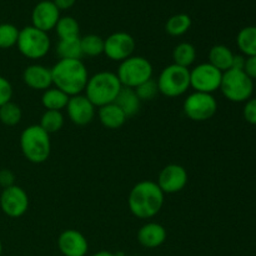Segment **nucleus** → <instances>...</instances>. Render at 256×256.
Returning <instances> with one entry per match:
<instances>
[{"label": "nucleus", "mask_w": 256, "mask_h": 256, "mask_svg": "<svg viewBox=\"0 0 256 256\" xmlns=\"http://www.w3.org/2000/svg\"><path fill=\"white\" fill-rule=\"evenodd\" d=\"M135 39L125 32H112L104 39V54L112 62H124L134 52Z\"/></svg>", "instance_id": "f8f14e48"}, {"label": "nucleus", "mask_w": 256, "mask_h": 256, "mask_svg": "<svg viewBox=\"0 0 256 256\" xmlns=\"http://www.w3.org/2000/svg\"><path fill=\"white\" fill-rule=\"evenodd\" d=\"M56 54L60 59H82L80 36L74 39H60L56 44Z\"/></svg>", "instance_id": "393cba45"}, {"label": "nucleus", "mask_w": 256, "mask_h": 256, "mask_svg": "<svg viewBox=\"0 0 256 256\" xmlns=\"http://www.w3.org/2000/svg\"><path fill=\"white\" fill-rule=\"evenodd\" d=\"M19 32L15 25L9 22L0 24V49H10L15 46L19 38Z\"/></svg>", "instance_id": "7c9ffc66"}, {"label": "nucleus", "mask_w": 256, "mask_h": 256, "mask_svg": "<svg viewBox=\"0 0 256 256\" xmlns=\"http://www.w3.org/2000/svg\"><path fill=\"white\" fill-rule=\"evenodd\" d=\"M114 102L122 110L128 119L136 115L140 110V105H142V102L138 98L135 90L125 86L122 88Z\"/></svg>", "instance_id": "aec40b11"}, {"label": "nucleus", "mask_w": 256, "mask_h": 256, "mask_svg": "<svg viewBox=\"0 0 256 256\" xmlns=\"http://www.w3.org/2000/svg\"><path fill=\"white\" fill-rule=\"evenodd\" d=\"M70 96L62 92L58 88L52 86L48 90L42 92V104L46 110H55V112H62L66 108Z\"/></svg>", "instance_id": "4be33fe9"}, {"label": "nucleus", "mask_w": 256, "mask_h": 256, "mask_svg": "<svg viewBox=\"0 0 256 256\" xmlns=\"http://www.w3.org/2000/svg\"><path fill=\"white\" fill-rule=\"evenodd\" d=\"M220 90L229 102H244L252 98L254 82L244 72V70L230 69L222 72Z\"/></svg>", "instance_id": "0eeeda50"}, {"label": "nucleus", "mask_w": 256, "mask_h": 256, "mask_svg": "<svg viewBox=\"0 0 256 256\" xmlns=\"http://www.w3.org/2000/svg\"><path fill=\"white\" fill-rule=\"evenodd\" d=\"M92 256H116L114 254V252H106V250H102V252H95L94 255Z\"/></svg>", "instance_id": "58836bf2"}, {"label": "nucleus", "mask_w": 256, "mask_h": 256, "mask_svg": "<svg viewBox=\"0 0 256 256\" xmlns=\"http://www.w3.org/2000/svg\"><path fill=\"white\" fill-rule=\"evenodd\" d=\"M244 64H245V58L242 56V55H235L234 62H232V69L242 70V69H244Z\"/></svg>", "instance_id": "4c0bfd02"}, {"label": "nucleus", "mask_w": 256, "mask_h": 256, "mask_svg": "<svg viewBox=\"0 0 256 256\" xmlns=\"http://www.w3.org/2000/svg\"><path fill=\"white\" fill-rule=\"evenodd\" d=\"M52 2L56 5V8L59 10H68L74 6L76 0H52Z\"/></svg>", "instance_id": "e433bc0d"}, {"label": "nucleus", "mask_w": 256, "mask_h": 256, "mask_svg": "<svg viewBox=\"0 0 256 256\" xmlns=\"http://www.w3.org/2000/svg\"><path fill=\"white\" fill-rule=\"evenodd\" d=\"M166 229L159 222H146L138 232V242L146 249L162 246L166 240Z\"/></svg>", "instance_id": "a211bd4d"}, {"label": "nucleus", "mask_w": 256, "mask_h": 256, "mask_svg": "<svg viewBox=\"0 0 256 256\" xmlns=\"http://www.w3.org/2000/svg\"><path fill=\"white\" fill-rule=\"evenodd\" d=\"M2 242H0V255H2Z\"/></svg>", "instance_id": "a19ab883"}, {"label": "nucleus", "mask_w": 256, "mask_h": 256, "mask_svg": "<svg viewBox=\"0 0 256 256\" xmlns=\"http://www.w3.org/2000/svg\"><path fill=\"white\" fill-rule=\"evenodd\" d=\"M152 65L146 58L132 55L120 62L115 74L119 78L122 86L135 89L142 82L152 79Z\"/></svg>", "instance_id": "39448f33"}, {"label": "nucleus", "mask_w": 256, "mask_h": 256, "mask_svg": "<svg viewBox=\"0 0 256 256\" xmlns=\"http://www.w3.org/2000/svg\"><path fill=\"white\" fill-rule=\"evenodd\" d=\"M135 92H136L138 98L140 99V102H152L156 98V95L159 94V89H158L156 80L150 79L148 82H142L139 86L135 88Z\"/></svg>", "instance_id": "2f4dec72"}, {"label": "nucleus", "mask_w": 256, "mask_h": 256, "mask_svg": "<svg viewBox=\"0 0 256 256\" xmlns=\"http://www.w3.org/2000/svg\"><path fill=\"white\" fill-rule=\"evenodd\" d=\"M234 56L235 54L226 45H214L209 52V64H212L222 72H225L232 68Z\"/></svg>", "instance_id": "412c9836"}, {"label": "nucleus", "mask_w": 256, "mask_h": 256, "mask_svg": "<svg viewBox=\"0 0 256 256\" xmlns=\"http://www.w3.org/2000/svg\"><path fill=\"white\" fill-rule=\"evenodd\" d=\"M0 208L6 216L18 219L29 209V196L22 188L12 185L2 189L0 195Z\"/></svg>", "instance_id": "9b49d317"}, {"label": "nucleus", "mask_w": 256, "mask_h": 256, "mask_svg": "<svg viewBox=\"0 0 256 256\" xmlns=\"http://www.w3.org/2000/svg\"><path fill=\"white\" fill-rule=\"evenodd\" d=\"M98 118H99L102 126H105L106 129L112 130L122 128V125L125 124V122L128 120L126 115L122 112V110L120 109L115 102H112V104H108L99 108Z\"/></svg>", "instance_id": "6ab92c4d"}, {"label": "nucleus", "mask_w": 256, "mask_h": 256, "mask_svg": "<svg viewBox=\"0 0 256 256\" xmlns=\"http://www.w3.org/2000/svg\"><path fill=\"white\" fill-rule=\"evenodd\" d=\"M60 19V10L50 0H42L38 2L32 12V26L42 32H50L55 29Z\"/></svg>", "instance_id": "2eb2a0df"}, {"label": "nucleus", "mask_w": 256, "mask_h": 256, "mask_svg": "<svg viewBox=\"0 0 256 256\" xmlns=\"http://www.w3.org/2000/svg\"><path fill=\"white\" fill-rule=\"evenodd\" d=\"M116 256H134V255H124L122 252H119V254H115Z\"/></svg>", "instance_id": "ea45409f"}, {"label": "nucleus", "mask_w": 256, "mask_h": 256, "mask_svg": "<svg viewBox=\"0 0 256 256\" xmlns=\"http://www.w3.org/2000/svg\"><path fill=\"white\" fill-rule=\"evenodd\" d=\"M156 184L164 194H176L188 184V172L179 164H169L160 172Z\"/></svg>", "instance_id": "ddd939ff"}, {"label": "nucleus", "mask_w": 256, "mask_h": 256, "mask_svg": "<svg viewBox=\"0 0 256 256\" xmlns=\"http://www.w3.org/2000/svg\"><path fill=\"white\" fill-rule=\"evenodd\" d=\"M50 38L48 32L36 29L32 25L22 28L19 32L16 46L22 56L32 60L44 58L50 50Z\"/></svg>", "instance_id": "6e6552de"}, {"label": "nucleus", "mask_w": 256, "mask_h": 256, "mask_svg": "<svg viewBox=\"0 0 256 256\" xmlns=\"http://www.w3.org/2000/svg\"><path fill=\"white\" fill-rule=\"evenodd\" d=\"M55 32H56L58 36H59V40L79 38V22L72 16H60L59 22H58L56 26H55Z\"/></svg>", "instance_id": "cd10ccee"}, {"label": "nucleus", "mask_w": 256, "mask_h": 256, "mask_svg": "<svg viewBox=\"0 0 256 256\" xmlns=\"http://www.w3.org/2000/svg\"><path fill=\"white\" fill-rule=\"evenodd\" d=\"M15 180V175L12 170L9 169H2L0 170V186L2 189H6V188L12 186Z\"/></svg>", "instance_id": "f704fd0d"}, {"label": "nucleus", "mask_w": 256, "mask_h": 256, "mask_svg": "<svg viewBox=\"0 0 256 256\" xmlns=\"http://www.w3.org/2000/svg\"><path fill=\"white\" fill-rule=\"evenodd\" d=\"M20 149L28 162L32 164L45 162L52 152L50 135L40 125H30L20 135Z\"/></svg>", "instance_id": "20e7f679"}, {"label": "nucleus", "mask_w": 256, "mask_h": 256, "mask_svg": "<svg viewBox=\"0 0 256 256\" xmlns=\"http://www.w3.org/2000/svg\"><path fill=\"white\" fill-rule=\"evenodd\" d=\"M12 86L9 80L4 76H0V106L6 102H12Z\"/></svg>", "instance_id": "473e14b6"}, {"label": "nucleus", "mask_w": 256, "mask_h": 256, "mask_svg": "<svg viewBox=\"0 0 256 256\" xmlns=\"http://www.w3.org/2000/svg\"><path fill=\"white\" fill-rule=\"evenodd\" d=\"M222 72L209 62H202L190 70V88L194 92L212 94L220 89Z\"/></svg>", "instance_id": "9d476101"}, {"label": "nucleus", "mask_w": 256, "mask_h": 256, "mask_svg": "<svg viewBox=\"0 0 256 256\" xmlns=\"http://www.w3.org/2000/svg\"><path fill=\"white\" fill-rule=\"evenodd\" d=\"M82 56H99L104 54V39L96 34H88L80 38Z\"/></svg>", "instance_id": "bb28decb"}, {"label": "nucleus", "mask_w": 256, "mask_h": 256, "mask_svg": "<svg viewBox=\"0 0 256 256\" xmlns=\"http://www.w3.org/2000/svg\"><path fill=\"white\" fill-rule=\"evenodd\" d=\"M182 110L192 122H206L216 114L218 102L212 94L194 92L184 100Z\"/></svg>", "instance_id": "1a4fd4ad"}, {"label": "nucleus", "mask_w": 256, "mask_h": 256, "mask_svg": "<svg viewBox=\"0 0 256 256\" xmlns=\"http://www.w3.org/2000/svg\"><path fill=\"white\" fill-rule=\"evenodd\" d=\"M172 64L189 69V66H192L196 60V49L190 42H180L172 50Z\"/></svg>", "instance_id": "5701e85b"}, {"label": "nucleus", "mask_w": 256, "mask_h": 256, "mask_svg": "<svg viewBox=\"0 0 256 256\" xmlns=\"http://www.w3.org/2000/svg\"><path fill=\"white\" fill-rule=\"evenodd\" d=\"M165 194L155 182L144 180L132 186L128 198V206L138 219H152L160 212Z\"/></svg>", "instance_id": "f257e3e1"}, {"label": "nucleus", "mask_w": 256, "mask_h": 256, "mask_svg": "<svg viewBox=\"0 0 256 256\" xmlns=\"http://www.w3.org/2000/svg\"><path fill=\"white\" fill-rule=\"evenodd\" d=\"M122 85L115 72H99L89 78L85 86V96L95 105L102 108L115 102Z\"/></svg>", "instance_id": "7ed1b4c3"}, {"label": "nucleus", "mask_w": 256, "mask_h": 256, "mask_svg": "<svg viewBox=\"0 0 256 256\" xmlns=\"http://www.w3.org/2000/svg\"><path fill=\"white\" fill-rule=\"evenodd\" d=\"M22 80L30 89L45 92L52 86V69L42 64H32L25 68Z\"/></svg>", "instance_id": "f3484780"}, {"label": "nucleus", "mask_w": 256, "mask_h": 256, "mask_svg": "<svg viewBox=\"0 0 256 256\" xmlns=\"http://www.w3.org/2000/svg\"><path fill=\"white\" fill-rule=\"evenodd\" d=\"M156 84L159 92L164 96H182L190 88V70L176 64L168 65L160 72Z\"/></svg>", "instance_id": "423d86ee"}, {"label": "nucleus", "mask_w": 256, "mask_h": 256, "mask_svg": "<svg viewBox=\"0 0 256 256\" xmlns=\"http://www.w3.org/2000/svg\"><path fill=\"white\" fill-rule=\"evenodd\" d=\"M22 116V109L15 102H9L0 106V122L6 126H15V125L19 124Z\"/></svg>", "instance_id": "c756f323"}, {"label": "nucleus", "mask_w": 256, "mask_h": 256, "mask_svg": "<svg viewBox=\"0 0 256 256\" xmlns=\"http://www.w3.org/2000/svg\"><path fill=\"white\" fill-rule=\"evenodd\" d=\"M58 248L62 256H85L89 250V242L80 232L66 229L58 238Z\"/></svg>", "instance_id": "dca6fc26"}, {"label": "nucleus", "mask_w": 256, "mask_h": 256, "mask_svg": "<svg viewBox=\"0 0 256 256\" xmlns=\"http://www.w3.org/2000/svg\"><path fill=\"white\" fill-rule=\"evenodd\" d=\"M65 110L70 122L78 126L90 124L95 118V105L82 94L70 96Z\"/></svg>", "instance_id": "4468645a"}, {"label": "nucleus", "mask_w": 256, "mask_h": 256, "mask_svg": "<svg viewBox=\"0 0 256 256\" xmlns=\"http://www.w3.org/2000/svg\"><path fill=\"white\" fill-rule=\"evenodd\" d=\"M244 72L252 80L256 79V56H246L245 58Z\"/></svg>", "instance_id": "c9c22d12"}, {"label": "nucleus", "mask_w": 256, "mask_h": 256, "mask_svg": "<svg viewBox=\"0 0 256 256\" xmlns=\"http://www.w3.org/2000/svg\"><path fill=\"white\" fill-rule=\"evenodd\" d=\"M242 114H244V119L249 124L256 125V98H252V99L250 98L248 100L244 106V110H242Z\"/></svg>", "instance_id": "72a5a7b5"}, {"label": "nucleus", "mask_w": 256, "mask_h": 256, "mask_svg": "<svg viewBox=\"0 0 256 256\" xmlns=\"http://www.w3.org/2000/svg\"><path fill=\"white\" fill-rule=\"evenodd\" d=\"M39 125L49 135L54 134V132H58L64 126V115L62 114V112L45 110L44 114L42 115Z\"/></svg>", "instance_id": "c85d7f7f"}, {"label": "nucleus", "mask_w": 256, "mask_h": 256, "mask_svg": "<svg viewBox=\"0 0 256 256\" xmlns=\"http://www.w3.org/2000/svg\"><path fill=\"white\" fill-rule=\"evenodd\" d=\"M190 28H192V18L184 12L170 16L165 24V30L172 36H182Z\"/></svg>", "instance_id": "a878e982"}, {"label": "nucleus", "mask_w": 256, "mask_h": 256, "mask_svg": "<svg viewBox=\"0 0 256 256\" xmlns=\"http://www.w3.org/2000/svg\"><path fill=\"white\" fill-rule=\"evenodd\" d=\"M52 69V85L69 96L82 94L89 80V74L82 59H60Z\"/></svg>", "instance_id": "f03ea898"}, {"label": "nucleus", "mask_w": 256, "mask_h": 256, "mask_svg": "<svg viewBox=\"0 0 256 256\" xmlns=\"http://www.w3.org/2000/svg\"><path fill=\"white\" fill-rule=\"evenodd\" d=\"M240 52L246 56H256V26H245L236 36Z\"/></svg>", "instance_id": "b1692460"}]
</instances>
